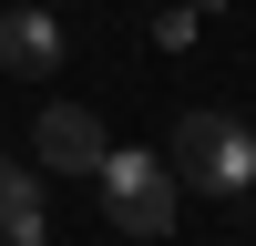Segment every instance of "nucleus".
Returning <instances> with one entry per match:
<instances>
[{
	"label": "nucleus",
	"instance_id": "obj_1",
	"mask_svg": "<svg viewBox=\"0 0 256 246\" xmlns=\"http://www.w3.org/2000/svg\"><path fill=\"white\" fill-rule=\"evenodd\" d=\"M174 184L184 195H246L256 184V134H246V113H216V102H205V113H184L174 123Z\"/></svg>",
	"mask_w": 256,
	"mask_h": 246
},
{
	"label": "nucleus",
	"instance_id": "obj_2",
	"mask_svg": "<svg viewBox=\"0 0 256 246\" xmlns=\"http://www.w3.org/2000/svg\"><path fill=\"white\" fill-rule=\"evenodd\" d=\"M92 174H102V216H113L123 236H174L184 184H174V164H164V154H123V144H113Z\"/></svg>",
	"mask_w": 256,
	"mask_h": 246
},
{
	"label": "nucleus",
	"instance_id": "obj_3",
	"mask_svg": "<svg viewBox=\"0 0 256 246\" xmlns=\"http://www.w3.org/2000/svg\"><path fill=\"white\" fill-rule=\"evenodd\" d=\"M31 154L52 164V174H92V164L113 154V134H102V113H82V102H52V113L31 123Z\"/></svg>",
	"mask_w": 256,
	"mask_h": 246
},
{
	"label": "nucleus",
	"instance_id": "obj_4",
	"mask_svg": "<svg viewBox=\"0 0 256 246\" xmlns=\"http://www.w3.org/2000/svg\"><path fill=\"white\" fill-rule=\"evenodd\" d=\"M52 62H62V20H52V0H20V10H0V72L41 82Z\"/></svg>",
	"mask_w": 256,
	"mask_h": 246
},
{
	"label": "nucleus",
	"instance_id": "obj_5",
	"mask_svg": "<svg viewBox=\"0 0 256 246\" xmlns=\"http://www.w3.org/2000/svg\"><path fill=\"white\" fill-rule=\"evenodd\" d=\"M0 246H41V195L31 205H0Z\"/></svg>",
	"mask_w": 256,
	"mask_h": 246
},
{
	"label": "nucleus",
	"instance_id": "obj_6",
	"mask_svg": "<svg viewBox=\"0 0 256 246\" xmlns=\"http://www.w3.org/2000/svg\"><path fill=\"white\" fill-rule=\"evenodd\" d=\"M195 31H205V20H195V0H184V10H164V20H154V41H164V52H195Z\"/></svg>",
	"mask_w": 256,
	"mask_h": 246
},
{
	"label": "nucleus",
	"instance_id": "obj_7",
	"mask_svg": "<svg viewBox=\"0 0 256 246\" xmlns=\"http://www.w3.org/2000/svg\"><path fill=\"white\" fill-rule=\"evenodd\" d=\"M31 195H41V184H31V174H20V164H10V154H0V205H31Z\"/></svg>",
	"mask_w": 256,
	"mask_h": 246
}]
</instances>
